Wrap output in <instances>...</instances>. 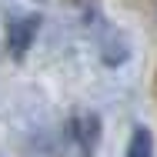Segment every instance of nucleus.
I'll use <instances>...</instances> for the list:
<instances>
[{
	"label": "nucleus",
	"instance_id": "1",
	"mask_svg": "<svg viewBox=\"0 0 157 157\" xmlns=\"http://www.w3.org/2000/svg\"><path fill=\"white\" fill-rule=\"evenodd\" d=\"M37 17H20V20H13L10 27H7V50L13 54V57H24L27 50H30L33 37H37Z\"/></svg>",
	"mask_w": 157,
	"mask_h": 157
},
{
	"label": "nucleus",
	"instance_id": "2",
	"mask_svg": "<svg viewBox=\"0 0 157 157\" xmlns=\"http://www.w3.org/2000/svg\"><path fill=\"white\" fill-rule=\"evenodd\" d=\"M70 140L77 144V157H87L90 151H94V140H97V117H77L74 124H70Z\"/></svg>",
	"mask_w": 157,
	"mask_h": 157
},
{
	"label": "nucleus",
	"instance_id": "3",
	"mask_svg": "<svg viewBox=\"0 0 157 157\" xmlns=\"http://www.w3.org/2000/svg\"><path fill=\"white\" fill-rule=\"evenodd\" d=\"M151 154H154L151 130L137 127V130H134V137H130V144H127V154H124V157H151Z\"/></svg>",
	"mask_w": 157,
	"mask_h": 157
}]
</instances>
